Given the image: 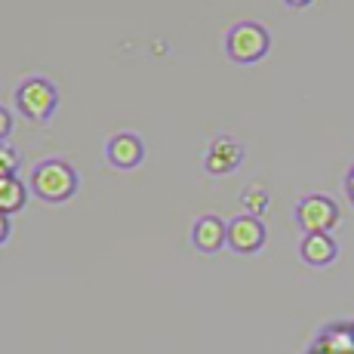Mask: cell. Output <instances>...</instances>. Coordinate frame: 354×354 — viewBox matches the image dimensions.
<instances>
[{"label": "cell", "instance_id": "1", "mask_svg": "<svg viewBox=\"0 0 354 354\" xmlns=\"http://www.w3.org/2000/svg\"><path fill=\"white\" fill-rule=\"evenodd\" d=\"M80 188V176L62 158H46L40 163H34L31 176H28V192L37 194L46 203H65L77 194Z\"/></svg>", "mask_w": 354, "mask_h": 354}, {"label": "cell", "instance_id": "2", "mask_svg": "<svg viewBox=\"0 0 354 354\" xmlns=\"http://www.w3.org/2000/svg\"><path fill=\"white\" fill-rule=\"evenodd\" d=\"M59 108V86L50 77H25L16 86V111L31 124H46Z\"/></svg>", "mask_w": 354, "mask_h": 354}, {"label": "cell", "instance_id": "3", "mask_svg": "<svg viewBox=\"0 0 354 354\" xmlns=\"http://www.w3.org/2000/svg\"><path fill=\"white\" fill-rule=\"evenodd\" d=\"M271 50V34L262 28L259 22H234L225 34V53L231 62H259Z\"/></svg>", "mask_w": 354, "mask_h": 354}, {"label": "cell", "instance_id": "4", "mask_svg": "<svg viewBox=\"0 0 354 354\" xmlns=\"http://www.w3.org/2000/svg\"><path fill=\"white\" fill-rule=\"evenodd\" d=\"M296 222L305 234H330L339 222V207L324 194H308L296 203Z\"/></svg>", "mask_w": 354, "mask_h": 354}, {"label": "cell", "instance_id": "5", "mask_svg": "<svg viewBox=\"0 0 354 354\" xmlns=\"http://www.w3.org/2000/svg\"><path fill=\"white\" fill-rule=\"evenodd\" d=\"M268 241V231H265V222L253 213H243V216H234L228 222V247L241 256H250V253H259Z\"/></svg>", "mask_w": 354, "mask_h": 354}, {"label": "cell", "instance_id": "6", "mask_svg": "<svg viewBox=\"0 0 354 354\" xmlns=\"http://www.w3.org/2000/svg\"><path fill=\"white\" fill-rule=\"evenodd\" d=\"M105 160L118 169H136L145 160V142H142V136L129 133V129L114 133L105 142Z\"/></svg>", "mask_w": 354, "mask_h": 354}, {"label": "cell", "instance_id": "7", "mask_svg": "<svg viewBox=\"0 0 354 354\" xmlns=\"http://www.w3.org/2000/svg\"><path fill=\"white\" fill-rule=\"evenodd\" d=\"M241 160H243V148L237 145L234 139H228V136L213 139V145H209L207 154H203V167H207V173H213V176L234 173V169L241 167Z\"/></svg>", "mask_w": 354, "mask_h": 354}, {"label": "cell", "instance_id": "8", "mask_svg": "<svg viewBox=\"0 0 354 354\" xmlns=\"http://www.w3.org/2000/svg\"><path fill=\"white\" fill-rule=\"evenodd\" d=\"M192 243L201 253H219L222 247H228V222L213 213L201 216L192 225Z\"/></svg>", "mask_w": 354, "mask_h": 354}, {"label": "cell", "instance_id": "9", "mask_svg": "<svg viewBox=\"0 0 354 354\" xmlns=\"http://www.w3.org/2000/svg\"><path fill=\"white\" fill-rule=\"evenodd\" d=\"M299 253H302V259L308 265H315V268H324V265H330L333 259H336L339 247H336V241H333L330 234H305Z\"/></svg>", "mask_w": 354, "mask_h": 354}, {"label": "cell", "instance_id": "10", "mask_svg": "<svg viewBox=\"0 0 354 354\" xmlns=\"http://www.w3.org/2000/svg\"><path fill=\"white\" fill-rule=\"evenodd\" d=\"M28 185H25L19 176H10V179H0V213L3 216H12L25 207L28 201Z\"/></svg>", "mask_w": 354, "mask_h": 354}, {"label": "cell", "instance_id": "11", "mask_svg": "<svg viewBox=\"0 0 354 354\" xmlns=\"http://www.w3.org/2000/svg\"><path fill=\"white\" fill-rule=\"evenodd\" d=\"M19 173V151L6 142H0V179H10Z\"/></svg>", "mask_w": 354, "mask_h": 354}, {"label": "cell", "instance_id": "12", "mask_svg": "<svg viewBox=\"0 0 354 354\" xmlns=\"http://www.w3.org/2000/svg\"><path fill=\"white\" fill-rule=\"evenodd\" d=\"M12 124H16V120H12V111H10V108H6V105H0V142H6V139H10Z\"/></svg>", "mask_w": 354, "mask_h": 354}, {"label": "cell", "instance_id": "13", "mask_svg": "<svg viewBox=\"0 0 354 354\" xmlns=\"http://www.w3.org/2000/svg\"><path fill=\"white\" fill-rule=\"evenodd\" d=\"M10 231H12V225H10V216L0 213V247H3V243L10 241Z\"/></svg>", "mask_w": 354, "mask_h": 354}, {"label": "cell", "instance_id": "14", "mask_svg": "<svg viewBox=\"0 0 354 354\" xmlns=\"http://www.w3.org/2000/svg\"><path fill=\"white\" fill-rule=\"evenodd\" d=\"M345 194H348V201L354 203V167L348 169V176H345Z\"/></svg>", "mask_w": 354, "mask_h": 354}, {"label": "cell", "instance_id": "15", "mask_svg": "<svg viewBox=\"0 0 354 354\" xmlns=\"http://www.w3.org/2000/svg\"><path fill=\"white\" fill-rule=\"evenodd\" d=\"M283 3H287V6H292V10H299V6H308L311 0H283Z\"/></svg>", "mask_w": 354, "mask_h": 354}]
</instances>
